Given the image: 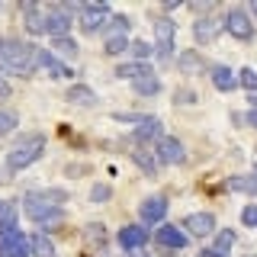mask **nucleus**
Returning <instances> with one entry per match:
<instances>
[{
	"mask_svg": "<svg viewBox=\"0 0 257 257\" xmlns=\"http://www.w3.org/2000/svg\"><path fill=\"white\" fill-rule=\"evenodd\" d=\"M222 29H225V32H231V36L241 39V42L254 39V23H251V16H247V10H241V7H231V10L225 13Z\"/></svg>",
	"mask_w": 257,
	"mask_h": 257,
	"instance_id": "4",
	"label": "nucleus"
},
{
	"mask_svg": "<svg viewBox=\"0 0 257 257\" xmlns=\"http://www.w3.org/2000/svg\"><path fill=\"white\" fill-rule=\"evenodd\" d=\"M241 222H244L247 228H257V203H251V206L241 209Z\"/></svg>",
	"mask_w": 257,
	"mask_h": 257,
	"instance_id": "35",
	"label": "nucleus"
},
{
	"mask_svg": "<svg viewBox=\"0 0 257 257\" xmlns=\"http://www.w3.org/2000/svg\"><path fill=\"white\" fill-rule=\"evenodd\" d=\"M212 238H215V251H219V254H228L231 247H235V241H238V235H235L231 228H222V231H215Z\"/></svg>",
	"mask_w": 257,
	"mask_h": 257,
	"instance_id": "31",
	"label": "nucleus"
},
{
	"mask_svg": "<svg viewBox=\"0 0 257 257\" xmlns=\"http://www.w3.org/2000/svg\"><path fill=\"white\" fill-rule=\"evenodd\" d=\"M199 257H225V254H219L215 247H203V254H199Z\"/></svg>",
	"mask_w": 257,
	"mask_h": 257,
	"instance_id": "39",
	"label": "nucleus"
},
{
	"mask_svg": "<svg viewBox=\"0 0 257 257\" xmlns=\"http://www.w3.org/2000/svg\"><path fill=\"white\" fill-rule=\"evenodd\" d=\"M77 16H80V26H84V32H96V29H103L109 23L112 10H109L106 4H84Z\"/></svg>",
	"mask_w": 257,
	"mask_h": 257,
	"instance_id": "5",
	"label": "nucleus"
},
{
	"mask_svg": "<svg viewBox=\"0 0 257 257\" xmlns=\"http://www.w3.org/2000/svg\"><path fill=\"white\" fill-rule=\"evenodd\" d=\"M55 52L64 55V58H74L80 48H77V42H74L71 36H61V39H52V55H55Z\"/></svg>",
	"mask_w": 257,
	"mask_h": 257,
	"instance_id": "29",
	"label": "nucleus"
},
{
	"mask_svg": "<svg viewBox=\"0 0 257 257\" xmlns=\"http://www.w3.org/2000/svg\"><path fill=\"white\" fill-rule=\"evenodd\" d=\"M139 215H142L145 225H161L167 215V196H148L139 206Z\"/></svg>",
	"mask_w": 257,
	"mask_h": 257,
	"instance_id": "12",
	"label": "nucleus"
},
{
	"mask_svg": "<svg viewBox=\"0 0 257 257\" xmlns=\"http://www.w3.org/2000/svg\"><path fill=\"white\" fill-rule=\"evenodd\" d=\"M71 13H74V7H52V10H45V32H48V36H52V39L68 36Z\"/></svg>",
	"mask_w": 257,
	"mask_h": 257,
	"instance_id": "6",
	"label": "nucleus"
},
{
	"mask_svg": "<svg viewBox=\"0 0 257 257\" xmlns=\"http://www.w3.org/2000/svg\"><path fill=\"white\" fill-rule=\"evenodd\" d=\"M225 187L235 190V193H257V167H254L251 177H228V180H225Z\"/></svg>",
	"mask_w": 257,
	"mask_h": 257,
	"instance_id": "24",
	"label": "nucleus"
},
{
	"mask_svg": "<svg viewBox=\"0 0 257 257\" xmlns=\"http://www.w3.org/2000/svg\"><path fill=\"white\" fill-rule=\"evenodd\" d=\"M238 87H244V90L257 93V71H254V68H241V71H238Z\"/></svg>",
	"mask_w": 257,
	"mask_h": 257,
	"instance_id": "33",
	"label": "nucleus"
},
{
	"mask_svg": "<svg viewBox=\"0 0 257 257\" xmlns=\"http://www.w3.org/2000/svg\"><path fill=\"white\" fill-rule=\"evenodd\" d=\"M247 257H251V254H247Z\"/></svg>",
	"mask_w": 257,
	"mask_h": 257,
	"instance_id": "45",
	"label": "nucleus"
},
{
	"mask_svg": "<svg viewBox=\"0 0 257 257\" xmlns=\"http://www.w3.org/2000/svg\"><path fill=\"white\" fill-rule=\"evenodd\" d=\"M68 103H74V106H96V103H100V96H96L93 87L74 84V87H68Z\"/></svg>",
	"mask_w": 257,
	"mask_h": 257,
	"instance_id": "18",
	"label": "nucleus"
},
{
	"mask_svg": "<svg viewBox=\"0 0 257 257\" xmlns=\"http://www.w3.org/2000/svg\"><path fill=\"white\" fill-rule=\"evenodd\" d=\"M155 241L161 247H167V251H183V247L190 244V235L180 231L177 225H158V228H155Z\"/></svg>",
	"mask_w": 257,
	"mask_h": 257,
	"instance_id": "9",
	"label": "nucleus"
},
{
	"mask_svg": "<svg viewBox=\"0 0 257 257\" xmlns=\"http://www.w3.org/2000/svg\"><path fill=\"white\" fill-rule=\"evenodd\" d=\"M109 196H112L109 183H93V187H90V203H106Z\"/></svg>",
	"mask_w": 257,
	"mask_h": 257,
	"instance_id": "34",
	"label": "nucleus"
},
{
	"mask_svg": "<svg viewBox=\"0 0 257 257\" xmlns=\"http://www.w3.org/2000/svg\"><path fill=\"white\" fill-rule=\"evenodd\" d=\"M219 32H222V23L219 20H212V16H199L196 23H193V36H196V42H215L219 39Z\"/></svg>",
	"mask_w": 257,
	"mask_h": 257,
	"instance_id": "14",
	"label": "nucleus"
},
{
	"mask_svg": "<svg viewBox=\"0 0 257 257\" xmlns=\"http://www.w3.org/2000/svg\"><path fill=\"white\" fill-rule=\"evenodd\" d=\"M103 52H106L109 58H119V55L128 52V39L125 36H109L106 42H103Z\"/></svg>",
	"mask_w": 257,
	"mask_h": 257,
	"instance_id": "30",
	"label": "nucleus"
},
{
	"mask_svg": "<svg viewBox=\"0 0 257 257\" xmlns=\"http://www.w3.org/2000/svg\"><path fill=\"white\" fill-rule=\"evenodd\" d=\"M125 55H128V58H135V61H148L151 55H155V45H151V42H142V39H132Z\"/></svg>",
	"mask_w": 257,
	"mask_h": 257,
	"instance_id": "28",
	"label": "nucleus"
},
{
	"mask_svg": "<svg viewBox=\"0 0 257 257\" xmlns=\"http://www.w3.org/2000/svg\"><path fill=\"white\" fill-rule=\"evenodd\" d=\"M29 254H32V257H55L52 238H48L45 231H36V235H29Z\"/></svg>",
	"mask_w": 257,
	"mask_h": 257,
	"instance_id": "21",
	"label": "nucleus"
},
{
	"mask_svg": "<svg viewBox=\"0 0 257 257\" xmlns=\"http://www.w3.org/2000/svg\"><path fill=\"white\" fill-rule=\"evenodd\" d=\"M128 26H132V20H128V16L112 13V16H109V26L103 29V32H106V39H109V36H125V39H128Z\"/></svg>",
	"mask_w": 257,
	"mask_h": 257,
	"instance_id": "27",
	"label": "nucleus"
},
{
	"mask_svg": "<svg viewBox=\"0 0 257 257\" xmlns=\"http://www.w3.org/2000/svg\"><path fill=\"white\" fill-rule=\"evenodd\" d=\"M0 13H4V4H0Z\"/></svg>",
	"mask_w": 257,
	"mask_h": 257,
	"instance_id": "43",
	"label": "nucleus"
},
{
	"mask_svg": "<svg viewBox=\"0 0 257 257\" xmlns=\"http://www.w3.org/2000/svg\"><path fill=\"white\" fill-rule=\"evenodd\" d=\"M0 96H10V84H7L4 74H0Z\"/></svg>",
	"mask_w": 257,
	"mask_h": 257,
	"instance_id": "38",
	"label": "nucleus"
},
{
	"mask_svg": "<svg viewBox=\"0 0 257 257\" xmlns=\"http://www.w3.org/2000/svg\"><path fill=\"white\" fill-rule=\"evenodd\" d=\"M174 100H177V103H187V106H190V103H196V93H193L190 87H183V90L174 93Z\"/></svg>",
	"mask_w": 257,
	"mask_h": 257,
	"instance_id": "37",
	"label": "nucleus"
},
{
	"mask_svg": "<svg viewBox=\"0 0 257 257\" xmlns=\"http://www.w3.org/2000/svg\"><path fill=\"white\" fill-rule=\"evenodd\" d=\"M39 68V48L26 45L20 39H0V71L29 77Z\"/></svg>",
	"mask_w": 257,
	"mask_h": 257,
	"instance_id": "1",
	"label": "nucleus"
},
{
	"mask_svg": "<svg viewBox=\"0 0 257 257\" xmlns=\"http://www.w3.org/2000/svg\"><path fill=\"white\" fill-rule=\"evenodd\" d=\"M247 103H251V109H257V93H251V96H247Z\"/></svg>",
	"mask_w": 257,
	"mask_h": 257,
	"instance_id": "41",
	"label": "nucleus"
},
{
	"mask_svg": "<svg viewBox=\"0 0 257 257\" xmlns=\"http://www.w3.org/2000/svg\"><path fill=\"white\" fill-rule=\"evenodd\" d=\"M155 155L161 164H183V158H187V148H183L180 139H174V135H161Z\"/></svg>",
	"mask_w": 257,
	"mask_h": 257,
	"instance_id": "7",
	"label": "nucleus"
},
{
	"mask_svg": "<svg viewBox=\"0 0 257 257\" xmlns=\"http://www.w3.org/2000/svg\"><path fill=\"white\" fill-rule=\"evenodd\" d=\"M0 209H4V199H0Z\"/></svg>",
	"mask_w": 257,
	"mask_h": 257,
	"instance_id": "44",
	"label": "nucleus"
},
{
	"mask_svg": "<svg viewBox=\"0 0 257 257\" xmlns=\"http://www.w3.org/2000/svg\"><path fill=\"white\" fill-rule=\"evenodd\" d=\"M112 119H116V122H135V125H142L148 116H142V112H112Z\"/></svg>",
	"mask_w": 257,
	"mask_h": 257,
	"instance_id": "36",
	"label": "nucleus"
},
{
	"mask_svg": "<svg viewBox=\"0 0 257 257\" xmlns=\"http://www.w3.org/2000/svg\"><path fill=\"white\" fill-rule=\"evenodd\" d=\"M251 13H254V16H257V0H251Z\"/></svg>",
	"mask_w": 257,
	"mask_h": 257,
	"instance_id": "42",
	"label": "nucleus"
},
{
	"mask_svg": "<svg viewBox=\"0 0 257 257\" xmlns=\"http://www.w3.org/2000/svg\"><path fill=\"white\" fill-rule=\"evenodd\" d=\"M132 164L139 167L142 174H148V177H158V171H161L158 155H151L148 148H135V151H132Z\"/></svg>",
	"mask_w": 257,
	"mask_h": 257,
	"instance_id": "17",
	"label": "nucleus"
},
{
	"mask_svg": "<svg viewBox=\"0 0 257 257\" xmlns=\"http://www.w3.org/2000/svg\"><path fill=\"white\" fill-rule=\"evenodd\" d=\"M135 142H161V122H158V119L155 116H148V119H145V122L139 125V128H135Z\"/></svg>",
	"mask_w": 257,
	"mask_h": 257,
	"instance_id": "22",
	"label": "nucleus"
},
{
	"mask_svg": "<svg viewBox=\"0 0 257 257\" xmlns=\"http://www.w3.org/2000/svg\"><path fill=\"white\" fill-rule=\"evenodd\" d=\"M16 125H20L16 112H13V109H0V139H4V135H10Z\"/></svg>",
	"mask_w": 257,
	"mask_h": 257,
	"instance_id": "32",
	"label": "nucleus"
},
{
	"mask_svg": "<svg viewBox=\"0 0 257 257\" xmlns=\"http://www.w3.org/2000/svg\"><path fill=\"white\" fill-rule=\"evenodd\" d=\"M23 23H26V32L42 36L45 32V10H39L36 4H23Z\"/></svg>",
	"mask_w": 257,
	"mask_h": 257,
	"instance_id": "16",
	"label": "nucleus"
},
{
	"mask_svg": "<svg viewBox=\"0 0 257 257\" xmlns=\"http://www.w3.org/2000/svg\"><path fill=\"white\" fill-rule=\"evenodd\" d=\"M177 64H180L183 74H199V71H206V61L199 52H190V48H180V55H177Z\"/></svg>",
	"mask_w": 257,
	"mask_h": 257,
	"instance_id": "19",
	"label": "nucleus"
},
{
	"mask_svg": "<svg viewBox=\"0 0 257 257\" xmlns=\"http://www.w3.org/2000/svg\"><path fill=\"white\" fill-rule=\"evenodd\" d=\"M247 122H251V125L257 128V109H251V112H247Z\"/></svg>",
	"mask_w": 257,
	"mask_h": 257,
	"instance_id": "40",
	"label": "nucleus"
},
{
	"mask_svg": "<svg viewBox=\"0 0 257 257\" xmlns=\"http://www.w3.org/2000/svg\"><path fill=\"white\" fill-rule=\"evenodd\" d=\"M132 87H135V93H139V96H158V93H161V80H158L155 74L132 80Z\"/></svg>",
	"mask_w": 257,
	"mask_h": 257,
	"instance_id": "26",
	"label": "nucleus"
},
{
	"mask_svg": "<svg viewBox=\"0 0 257 257\" xmlns=\"http://www.w3.org/2000/svg\"><path fill=\"white\" fill-rule=\"evenodd\" d=\"M84 241L93 244V247H103V244H106V225H100V222L84 225Z\"/></svg>",
	"mask_w": 257,
	"mask_h": 257,
	"instance_id": "25",
	"label": "nucleus"
},
{
	"mask_svg": "<svg viewBox=\"0 0 257 257\" xmlns=\"http://www.w3.org/2000/svg\"><path fill=\"white\" fill-rule=\"evenodd\" d=\"M183 231L187 235H196V238H209L215 235V215L212 212H190L187 219H183Z\"/></svg>",
	"mask_w": 257,
	"mask_h": 257,
	"instance_id": "8",
	"label": "nucleus"
},
{
	"mask_svg": "<svg viewBox=\"0 0 257 257\" xmlns=\"http://www.w3.org/2000/svg\"><path fill=\"white\" fill-rule=\"evenodd\" d=\"M209 74H212V87L219 93H231L238 87V71H231L228 64H212Z\"/></svg>",
	"mask_w": 257,
	"mask_h": 257,
	"instance_id": "13",
	"label": "nucleus"
},
{
	"mask_svg": "<svg viewBox=\"0 0 257 257\" xmlns=\"http://www.w3.org/2000/svg\"><path fill=\"white\" fill-rule=\"evenodd\" d=\"M148 231L142 228V225H122V228L116 231V241L122 244V251H139V247L148 244Z\"/></svg>",
	"mask_w": 257,
	"mask_h": 257,
	"instance_id": "11",
	"label": "nucleus"
},
{
	"mask_svg": "<svg viewBox=\"0 0 257 257\" xmlns=\"http://www.w3.org/2000/svg\"><path fill=\"white\" fill-rule=\"evenodd\" d=\"M0 257H32L29 254V238L20 228L0 238Z\"/></svg>",
	"mask_w": 257,
	"mask_h": 257,
	"instance_id": "10",
	"label": "nucleus"
},
{
	"mask_svg": "<svg viewBox=\"0 0 257 257\" xmlns=\"http://www.w3.org/2000/svg\"><path fill=\"white\" fill-rule=\"evenodd\" d=\"M45 151V135H26V139H20L13 145V151L7 155V167L10 171H23V167L36 164L39 158H42Z\"/></svg>",
	"mask_w": 257,
	"mask_h": 257,
	"instance_id": "2",
	"label": "nucleus"
},
{
	"mask_svg": "<svg viewBox=\"0 0 257 257\" xmlns=\"http://www.w3.org/2000/svg\"><path fill=\"white\" fill-rule=\"evenodd\" d=\"M148 74H155L148 61H125L116 68V77H122V80H139V77H148Z\"/></svg>",
	"mask_w": 257,
	"mask_h": 257,
	"instance_id": "20",
	"label": "nucleus"
},
{
	"mask_svg": "<svg viewBox=\"0 0 257 257\" xmlns=\"http://www.w3.org/2000/svg\"><path fill=\"white\" fill-rule=\"evenodd\" d=\"M39 68H42L45 74H52L55 80H61V77H74V74H71V68H68V64H61V61H58V55H52V52H42V48H39Z\"/></svg>",
	"mask_w": 257,
	"mask_h": 257,
	"instance_id": "15",
	"label": "nucleus"
},
{
	"mask_svg": "<svg viewBox=\"0 0 257 257\" xmlns=\"http://www.w3.org/2000/svg\"><path fill=\"white\" fill-rule=\"evenodd\" d=\"M16 215H20V206H16V203H4V209H0V238L10 235V231H16Z\"/></svg>",
	"mask_w": 257,
	"mask_h": 257,
	"instance_id": "23",
	"label": "nucleus"
},
{
	"mask_svg": "<svg viewBox=\"0 0 257 257\" xmlns=\"http://www.w3.org/2000/svg\"><path fill=\"white\" fill-rule=\"evenodd\" d=\"M26 215L32 222H39V225H52V222H61L64 219V209L61 206H55V203H48V199L42 196V193H26Z\"/></svg>",
	"mask_w": 257,
	"mask_h": 257,
	"instance_id": "3",
	"label": "nucleus"
}]
</instances>
